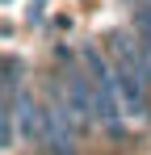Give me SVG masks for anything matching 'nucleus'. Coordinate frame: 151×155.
Listing matches in <instances>:
<instances>
[{"label": "nucleus", "instance_id": "2", "mask_svg": "<svg viewBox=\"0 0 151 155\" xmlns=\"http://www.w3.org/2000/svg\"><path fill=\"white\" fill-rule=\"evenodd\" d=\"M130 25L151 38V4H134V21H130Z\"/></svg>", "mask_w": 151, "mask_h": 155}, {"label": "nucleus", "instance_id": "1", "mask_svg": "<svg viewBox=\"0 0 151 155\" xmlns=\"http://www.w3.org/2000/svg\"><path fill=\"white\" fill-rule=\"evenodd\" d=\"M21 76H25V59L4 54V101H13L21 92Z\"/></svg>", "mask_w": 151, "mask_h": 155}]
</instances>
